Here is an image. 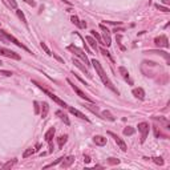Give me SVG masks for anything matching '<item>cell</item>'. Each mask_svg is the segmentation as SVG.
<instances>
[{"label":"cell","instance_id":"41","mask_svg":"<svg viewBox=\"0 0 170 170\" xmlns=\"http://www.w3.org/2000/svg\"><path fill=\"white\" fill-rule=\"evenodd\" d=\"M84 161H85V163H89L90 162V157L89 155H84Z\"/></svg>","mask_w":170,"mask_h":170},{"label":"cell","instance_id":"40","mask_svg":"<svg viewBox=\"0 0 170 170\" xmlns=\"http://www.w3.org/2000/svg\"><path fill=\"white\" fill-rule=\"evenodd\" d=\"M24 1L27 3V4L32 5V7H35V5H36V1H35V0H24Z\"/></svg>","mask_w":170,"mask_h":170},{"label":"cell","instance_id":"10","mask_svg":"<svg viewBox=\"0 0 170 170\" xmlns=\"http://www.w3.org/2000/svg\"><path fill=\"white\" fill-rule=\"evenodd\" d=\"M108 134H109L110 137H113V138H114L116 144H117V145L120 146V149L122 150V152H126L128 146H126V144H125V142H124V141H122V138H120V137H118L117 134H114V133H113V132H108Z\"/></svg>","mask_w":170,"mask_h":170},{"label":"cell","instance_id":"30","mask_svg":"<svg viewBox=\"0 0 170 170\" xmlns=\"http://www.w3.org/2000/svg\"><path fill=\"white\" fill-rule=\"evenodd\" d=\"M63 158H64V157H60V158H59V160L53 161V162H52V163H49V165H45V166H44V169L52 168V166H56V165H59V163H61V161H63Z\"/></svg>","mask_w":170,"mask_h":170},{"label":"cell","instance_id":"21","mask_svg":"<svg viewBox=\"0 0 170 170\" xmlns=\"http://www.w3.org/2000/svg\"><path fill=\"white\" fill-rule=\"evenodd\" d=\"M67 141H68V136L67 134H64V136H61V137H59L57 138V144H59V148H63V146L67 144Z\"/></svg>","mask_w":170,"mask_h":170},{"label":"cell","instance_id":"19","mask_svg":"<svg viewBox=\"0 0 170 170\" xmlns=\"http://www.w3.org/2000/svg\"><path fill=\"white\" fill-rule=\"evenodd\" d=\"M101 118H106V120H109V121H114L116 120V117L109 112V110H104V112H101Z\"/></svg>","mask_w":170,"mask_h":170},{"label":"cell","instance_id":"9","mask_svg":"<svg viewBox=\"0 0 170 170\" xmlns=\"http://www.w3.org/2000/svg\"><path fill=\"white\" fill-rule=\"evenodd\" d=\"M154 44L157 45V47H163V48H169L170 47L169 40H168V37H166L165 35H161V36H158V37H155L154 39Z\"/></svg>","mask_w":170,"mask_h":170},{"label":"cell","instance_id":"37","mask_svg":"<svg viewBox=\"0 0 170 170\" xmlns=\"http://www.w3.org/2000/svg\"><path fill=\"white\" fill-rule=\"evenodd\" d=\"M70 20H72V23L73 24H76V25H80V20H78V18L77 16H72V18H70Z\"/></svg>","mask_w":170,"mask_h":170},{"label":"cell","instance_id":"17","mask_svg":"<svg viewBox=\"0 0 170 170\" xmlns=\"http://www.w3.org/2000/svg\"><path fill=\"white\" fill-rule=\"evenodd\" d=\"M93 142L98 146H104V145H106V138L103 137V136H95L93 137Z\"/></svg>","mask_w":170,"mask_h":170},{"label":"cell","instance_id":"12","mask_svg":"<svg viewBox=\"0 0 170 170\" xmlns=\"http://www.w3.org/2000/svg\"><path fill=\"white\" fill-rule=\"evenodd\" d=\"M68 109H69V112L72 113L73 116H76V117H78V118H81V120H85V121H89V118L86 117L85 114H83V113L80 112V110H77V109H75V108H72V106H68Z\"/></svg>","mask_w":170,"mask_h":170},{"label":"cell","instance_id":"11","mask_svg":"<svg viewBox=\"0 0 170 170\" xmlns=\"http://www.w3.org/2000/svg\"><path fill=\"white\" fill-rule=\"evenodd\" d=\"M73 162H75V155H68V157L63 158V161H61V168L68 169Z\"/></svg>","mask_w":170,"mask_h":170},{"label":"cell","instance_id":"18","mask_svg":"<svg viewBox=\"0 0 170 170\" xmlns=\"http://www.w3.org/2000/svg\"><path fill=\"white\" fill-rule=\"evenodd\" d=\"M55 133H56L55 128H51V129L48 130V132H47V133H45V134H44V138H45V141H47V142H52L53 137H55Z\"/></svg>","mask_w":170,"mask_h":170},{"label":"cell","instance_id":"7","mask_svg":"<svg viewBox=\"0 0 170 170\" xmlns=\"http://www.w3.org/2000/svg\"><path fill=\"white\" fill-rule=\"evenodd\" d=\"M0 55L5 56V57H8V59H13V60H20V56L16 52L7 49V48H3V47H0Z\"/></svg>","mask_w":170,"mask_h":170},{"label":"cell","instance_id":"45","mask_svg":"<svg viewBox=\"0 0 170 170\" xmlns=\"http://www.w3.org/2000/svg\"><path fill=\"white\" fill-rule=\"evenodd\" d=\"M162 3H163V4H166V5H169L170 4V0H162Z\"/></svg>","mask_w":170,"mask_h":170},{"label":"cell","instance_id":"43","mask_svg":"<svg viewBox=\"0 0 170 170\" xmlns=\"http://www.w3.org/2000/svg\"><path fill=\"white\" fill-rule=\"evenodd\" d=\"M80 28H86V23L85 21H80V25H78Z\"/></svg>","mask_w":170,"mask_h":170},{"label":"cell","instance_id":"42","mask_svg":"<svg viewBox=\"0 0 170 170\" xmlns=\"http://www.w3.org/2000/svg\"><path fill=\"white\" fill-rule=\"evenodd\" d=\"M0 40H1L3 42H7V41H8V40H7V39H5V37H4V36H3V33H1V32H0Z\"/></svg>","mask_w":170,"mask_h":170},{"label":"cell","instance_id":"28","mask_svg":"<svg viewBox=\"0 0 170 170\" xmlns=\"http://www.w3.org/2000/svg\"><path fill=\"white\" fill-rule=\"evenodd\" d=\"M90 36H93V37H95V39H96V40H97L98 42H101V44H104V41H103V37H101V36L98 35V33L96 32L95 29H92V31H90Z\"/></svg>","mask_w":170,"mask_h":170},{"label":"cell","instance_id":"34","mask_svg":"<svg viewBox=\"0 0 170 170\" xmlns=\"http://www.w3.org/2000/svg\"><path fill=\"white\" fill-rule=\"evenodd\" d=\"M155 8L160 10V11H162V12H170V10L168 7H163V5H161V4H155Z\"/></svg>","mask_w":170,"mask_h":170},{"label":"cell","instance_id":"8","mask_svg":"<svg viewBox=\"0 0 170 170\" xmlns=\"http://www.w3.org/2000/svg\"><path fill=\"white\" fill-rule=\"evenodd\" d=\"M100 29L103 31V36H104L103 41H104V44H105L106 47H110V44H112V40H110V31L108 29L104 24H100Z\"/></svg>","mask_w":170,"mask_h":170},{"label":"cell","instance_id":"14","mask_svg":"<svg viewBox=\"0 0 170 170\" xmlns=\"http://www.w3.org/2000/svg\"><path fill=\"white\" fill-rule=\"evenodd\" d=\"M84 106L86 108V109H89L92 113H95L96 116H101L100 113V109H98L97 105H95V103H89V104H84Z\"/></svg>","mask_w":170,"mask_h":170},{"label":"cell","instance_id":"22","mask_svg":"<svg viewBox=\"0 0 170 170\" xmlns=\"http://www.w3.org/2000/svg\"><path fill=\"white\" fill-rule=\"evenodd\" d=\"M48 110H49V105H48L47 103H42V104H41V117H42V118L47 117Z\"/></svg>","mask_w":170,"mask_h":170},{"label":"cell","instance_id":"13","mask_svg":"<svg viewBox=\"0 0 170 170\" xmlns=\"http://www.w3.org/2000/svg\"><path fill=\"white\" fill-rule=\"evenodd\" d=\"M132 93L136 98H140V100L145 98V90H144L142 88H134V89L132 90Z\"/></svg>","mask_w":170,"mask_h":170},{"label":"cell","instance_id":"20","mask_svg":"<svg viewBox=\"0 0 170 170\" xmlns=\"http://www.w3.org/2000/svg\"><path fill=\"white\" fill-rule=\"evenodd\" d=\"M56 114L60 116V118L65 122V125H69V124H70V121H69V118H68V116L65 114V113L61 112V110H57V112H56Z\"/></svg>","mask_w":170,"mask_h":170},{"label":"cell","instance_id":"27","mask_svg":"<svg viewBox=\"0 0 170 170\" xmlns=\"http://www.w3.org/2000/svg\"><path fill=\"white\" fill-rule=\"evenodd\" d=\"M134 133H136V129L132 126H126L125 129H124V134L125 136H133Z\"/></svg>","mask_w":170,"mask_h":170},{"label":"cell","instance_id":"31","mask_svg":"<svg viewBox=\"0 0 170 170\" xmlns=\"http://www.w3.org/2000/svg\"><path fill=\"white\" fill-rule=\"evenodd\" d=\"M100 51H101V53H103L104 56H106V57L109 59L110 61H112V63H114V60H113V57H112V56H110V53L108 52V51L105 49V48H100Z\"/></svg>","mask_w":170,"mask_h":170},{"label":"cell","instance_id":"3","mask_svg":"<svg viewBox=\"0 0 170 170\" xmlns=\"http://www.w3.org/2000/svg\"><path fill=\"white\" fill-rule=\"evenodd\" d=\"M67 49L69 51V52L75 53V55L77 56V57H80L81 60H83L84 63L86 64V67H89V65H90L89 59L86 57V55H85V53H84V51H81L80 48H77V47H76V45H73V44H70V45H68V47H67Z\"/></svg>","mask_w":170,"mask_h":170},{"label":"cell","instance_id":"23","mask_svg":"<svg viewBox=\"0 0 170 170\" xmlns=\"http://www.w3.org/2000/svg\"><path fill=\"white\" fill-rule=\"evenodd\" d=\"M86 41L89 42V45L93 49H97V42H96V39L93 36H86Z\"/></svg>","mask_w":170,"mask_h":170},{"label":"cell","instance_id":"33","mask_svg":"<svg viewBox=\"0 0 170 170\" xmlns=\"http://www.w3.org/2000/svg\"><path fill=\"white\" fill-rule=\"evenodd\" d=\"M108 162H109L110 165H118V163H120V160H117V158H113V157H110V158H108Z\"/></svg>","mask_w":170,"mask_h":170},{"label":"cell","instance_id":"24","mask_svg":"<svg viewBox=\"0 0 170 170\" xmlns=\"http://www.w3.org/2000/svg\"><path fill=\"white\" fill-rule=\"evenodd\" d=\"M16 15H18V18L20 19V20L24 23L25 25H28V21H27V19H25V16H24V13L21 12V10H18V8H16Z\"/></svg>","mask_w":170,"mask_h":170},{"label":"cell","instance_id":"38","mask_svg":"<svg viewBox=\"0 0 170 170\" xmlns=\"http://www.w3.org/2000/svg\"><path fill=\"white\" fill-rule=\"evenodd\" d=\"M0 75L7 76V77H11V76H12V72H10V70H0Z\"/></svg>","mask_w":170,"mask_h":170},{"label":"cell","instance_id":"6","mask_svg":"<svg viewBox=\"0 0 170 170\" xmlns=\"http://www.w3.org/2000/svg\"><path fill=\"white\" fill-rule=\"evenodd\" d=\"M67 83H68V84H69V85H70V86H72V89H73V90H75V92H76V93H77V95H78V96H80V97H81V98H84V100H85V101H88V103H93V100H92V98H90V97H89V96H88V95H85V93L83 92V90H81V89H80V88H78V86H77V85H75V84H73V83H72V81H70V80H69V78H67Z\"/></svg>","mask_w":170,"mask_h":170},{"label":"cell","instance_id":"39","mask_svg":"<svg viewBox=\"0 0 170 170\" xmlns=\"http://www.w3.org/2000/svg\"><path fill=\"white\" fill-rule=\"evenodd\" d=\"M52 56H53V57H55L57 61H60V63H63V64H64V60L60 57V56H57V55H56V53H52Z\"/></svg>","mask_w":170,"mask_h":170},{"label":"cell","instance_id":"16","mask_svg":"<svg viewBox=\"0 0 170 170\" xmlns=\"http://www.w3.org/2000/svg\"><path fill=\"white\" fill-rule=\"evenodd\" d=\"M73 64H75V65H76V67H77V68H78V69H81V70H83V72H84V73H85V75H86V76H88V77H89V78H90V77H92V75H90V73H89V70H88V69H86V67H84V65H83V64H81V63H80V61H78V60H77V59H73Z\"/></svg>","mask_w":170,"mask_h":170},{"label":"cell","instance_id":"36","mask_svg":"<svg viewBox=\"0 0 170 170\" xmlns=\"http://www.w3.org/2000/svg\"><path fill=\"white\" fill-rule=\"evenodd\" d=\"M33 106H35V114H39L40 113V106H39L37 101H33Z\"/></svg>","mask_w":170,"mask_h":170},{"label":"cell","instance_id":"29","mask_svg":"<svg viewBox=\"0 0 170 170\" xmlns=\"http://www.w3.org/2000/svg\"><path fill=\"white\" fill-rule=\"evenodd\" d=\"M3 1H4L10 8H15V10L18 8V3H16V0H3Z\"/></svg>","mask_w":170,"mask_h":170},{"label":"cell","instance_id":"25","mask_svg":"<svg viewBox=\"0 0 170 170\" xmlns=\"http://www.w3.org/2000/svg\"><path fill=\"white\" fill-rule=\"evenodd\" d=\"M16 162H18V160H12V161H8V162L7 163H4V165H3L1 166V169L3 170H7V169H11V168H12V166L13 165H15V163Z\"/></svg>","mask_w":170,"mask_h":170},{"label":"cell","instance_id":"4","mask_svg":"<svg viewBox=\"0 0 170 170\" xmlns=\"http://www.w3.org/2000/svg\"><path fill=\"white\" fill-rule=\"evenodd\" d=\"M0 32H1V33H3V36H4V37H5V39H7V40H8V41H12V42H13V44H15V45H18V47H19V48H21V49H24V51H27V52H29V53H31V51H29V49H28V48H27V47H25V45H23V44H21V42H20V41H19V40H18V39H16V37H15V36L10 35V33H8V32H5V31H0Z\"/></svg>","mask_w":170,"mask_h":170},{"label":"cell","instance_id":"5","mask_svg":"<svg viewBox=\"0 0 170 170\" xmlns=\"http://www.w3.org/2000/svg\"><path fill=\"white\" fill-rule=\"evenodd\" d=\"M149 129H150V126H149L148 122L138 124V132L141 133V142L142 144L146 141V137H148V134H149Z\"/></svg>","mask_w":170,"mask_h":170},{"label":"cell","instance_id":"46","mask_svg":"<svg viewBox=\"0 0 170 170\" xmlns=\"http://www.w3.org/2000/svg\"><path fill=\"white\" fill-rule=\"evenodd\" d=\"M0 65H3V61L1 60H0Z\"/></svg>","mask_w":170,"mask_h":170},{"label":"cell","instance_id":"1","mask_svg":"<svg viewBox=\"0 0 170 170\" xmlns=\"http://www.w3.org/2000/svg\"><path fill=\"white\" fill-rule=\"evenodd\" d=\"M90 64H92L93 67H95L96 72H97L98 77L101 78V81H103V83H104V85H105V86H108L110 90H112V92H114L116 95L118 96V90H117V88H116L114 85H113L112 81L109 80V77H108V75H106V72H105V70H104V68L101 67L100 61H97V60H96V59H93V60L90 61Z\"/></svg>","mask_w":170,"mask_h":170},{"label":"cell","instance_id":"44","mask_svg":"<svg viewBox=\"0 0 170 170\" xmlns=\"http://www.w3.org/2000/svg\"><path fill=\"white\" fill-rule=\"evenodd\" d=\"M105 23H106V24H113V25L120 24V21H117V23H116V21H105Z\"/></svg>","mask_w":170,"mask_h":170},{"label":"cell","instance_id":"2","mask_svg":"<svg viewBox=\"0 0 170 170\" xmlns=\"http://www.w3.org/2000/svg\"><path fill=\"white\" fill-rule=\"evenodd\" d=\"M32 83H33V84H35V85H37V88H39V89H41V90H42V92H44V93H45V95H47V96H48V97H49V98H52V100H53V101H55V103H56V104H59V105H60L61 108H64V109H65V108H68V105H67V104H65V103H64V101H63V100H60V98H59V97H57V96H56V95H55V93H52V92H49V90H48V89H45V88H42V85H40V84H39V83H37V81H35V80H33V81H32Z\"/></svg>","mask_w":170,"mask_h":170},{"label":"cell","instance_id":"26","mask_svg":"<svg viewBox=\"0 0 170 170\" xmlns=\"http://www.w3.org/2000/svg\"><path fill=\"white\" fill-rule=\"evenodd\" d=\"M35 152H36V149H35V148H28L24 153H23V158H28L29 155H32Z\"/></svg>","mask_w":170,"mask_h":170},{"label":"cell","instance_id":"35","mask_svg":"<svg viewBox=\"0 0 170 170\" xmlns=\"http://www.w3.org/2000/svg\"><path fill=\"white\" fill-rule=\"evenodd\" d=\"M41 48L45 51V53H48L49 56H52V52H51V49L47 47V44H45V42H41Z\"/></svg>","mask_w":170,"mask_h":170},{"label":"cell","instance_id":"32","mask_svg":"<svg viewBox=\"0 0 170 170\" xmlns=\"http://www.w3.org/2000/svg\"><path fill=\"white\" fill-rule=\"evenodd\" d=\"M152 160H153V162L157 163V165H161V166L163 165V160H162V157H153Z\"/></svg>","mask_w":170,"mask_h":170},{"label":"cell","instance_id":"15","mask_svg":"<svg viewBox=\"0 0 170 170\" xmlns=\"http://www.w3.org/2000/svg\"><path fill=\"white\" fill-rule=\"evenodd\" d=\"M118 70H120V73L122 75V77H124V80H126L128 83H129L130 85H133V81L130 80V76H129V72H128V69L125 67H120L118 68Z\"/></svg>","mask_w":170,"mask_h":170}]
</instances>
